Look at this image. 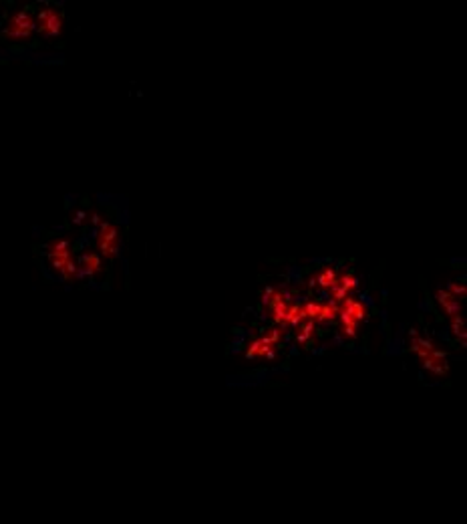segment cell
<instances>
[{
  "mask_svg": "<svg viewBox=\"0 0 467 524\" xmlns=\"http://www.w3.org/2000/svg\"><path fill=\"white\" fill-rule=\"evenodd\" d=\"M317 280H318V284H320V286H331V282L326 280V277H324V274H320V277H318Z\"/></svg>",
  "mask_w": 467,
  "mask_h": 524,
  "instance_id": "30bf717a",
  "label": "cell"
},
{
  "mask_svg": "<svg viewBox=\"0 0 467 524\" xmlns=\"http://www.w3.org/2000/svg\"><path fill=\"white\" fill-rule=\"evenodd\" d=\"M318 313H320V307H318V305H308V307H306V314H310V316L318 314Z\"/></svg>",
  "mask_w": 467,
  "mask_h": 524,
  "instance_id": "ba28073f",
  "label": "cell"
},
{
  "mask_svg": "<svg viewBox=\"0 0 467 524\" xmlns=\"http://www.w3.org/2000/svg\"><path fill=\"white\" fill-rule=\"evenodd\" d=\"M447 305V313H457L459 311V305L457 302H445Z\"/></svg>",
  "mask_w": 467,
  "mask_h": 524,
  "instance_id": "9c48e42d",
  "label": "cell"
},
{
  "mask_svg": "<svg viewBox=\"0 0 467 524\" xmlns=\"http://www.w3.org/2000/svg\"><path fill=\"white\" fill-rule=\"evenodd\" d=\"M117 238H119V232H117V228H113V226H109L105 232H99V242H109V244H113V242H117Z\"/></svg>",
  "mask_w": 467,
  "mask_h": 524,
  "instance_id": "6da1fadb",
  "label": "cell"
},
{
  "mask_svg": "<svg viewBox=\"0 0 467 524\" xmlns=\"http://www.w3.org/2000/svg\"><path fill=\"white\" fill-rule=\"evenodd\" d=\"M333 291H334V297H336V298H345V297H347V288H345V286H340V284H336V282L333 284Z\"/></svg>",
  "mask_w": 467,
  "mask_h": 524,
  "instance_id": "5b68a950",
  "label": "cell"
},
{
  "mask_svg": "<svg viewBox=\"0 0 467 524\" xmlns=\"http://www.w3.org/2000/svg\"><path fill=\"white\" fill-rule=\"evenodd\" d=\"M85 218H87V212H85V210H79V212L75 214V218H73V224H83V222H85Z\"/></svg>",
  "mask_w": 467,
  "mask_h": 524,
  "instance_id": "8992f818",
  "label": "cell"
},
{
  "mask_svg": "<svg viewBox=\"0 0 467 524\" xmlns=\"http://www.w3.org/2000/svg\"><path fill=\"white\" fill-rule=\"evenodd\" d=\"M340 282H342V286H345L347 291H349V288H352V286H359L361 280H359V279H352V277H342Z\"/></svg>",
  "mask_w": 467,
  "mask_h": 524,
  "instance_id": "3957f363",
  "label": "cell"
},
{
  "mask_svg": "<svg viewBox=\"0 0 467 524\" xmlns=\"http://www.w3.org/2000/svg\"><path fill=\"white\" fill-rule=\"evenodd\" d=\"M68 248H71V242L68 240H61V242H57L52 246V252H65V250H68Z\"/></svg>",
  "mask_w": 467,
  "mask_h": 524,
  "instance_id": "277c9868",
  "label": "cell"
},
{
  "mask_svg": "<svg viewBox=\"0 0 467 524\" xmlns=\"http://www.w3.org/2000/svg\"><path fill=\"white\" fill-rule=\"evenodd\" d=\"M75 272H77V264H75L73 260H68L67 264H65V268H63V277H65V279H71Z\"/></svg>",
  "mask_w": 467,
  "mask_h": 524,
  "instance_id": "7a4b0ae2",
  "label": "cell"
},
{
  "mask_svg": "<svg viewBox=\"0 0 467 524\" xmlns=\"http://www.w3.org/2000/svg\"><path fill=\"white\" fill-rule=\"evenodd\" d=\"M52 12H54V10H50V8H47V10H40V12H38V22L43 24V22H45V20H47V18L52 15Z\"/></svg>",
  "mask_w": 467,
  "mask_h": 524,
  "instance_id": "52a82bcc",
  "label": "cell"
},
{
  "mask_svg": "<svg viewBox=\"0 0 467 524\" xmlns=\"http://www.w3.org/2000/svg\"><path fill=\"white\" fill-rule=\"evenodd\" d=\"M91 220H93V224H99V222H101V216H99V214H93Z\"/></svg>",
  "mask_w": 467,
  "mask_h": 524,
  "instance_id": "8fae6325",
  "label": "cell"
}]
</instances>
